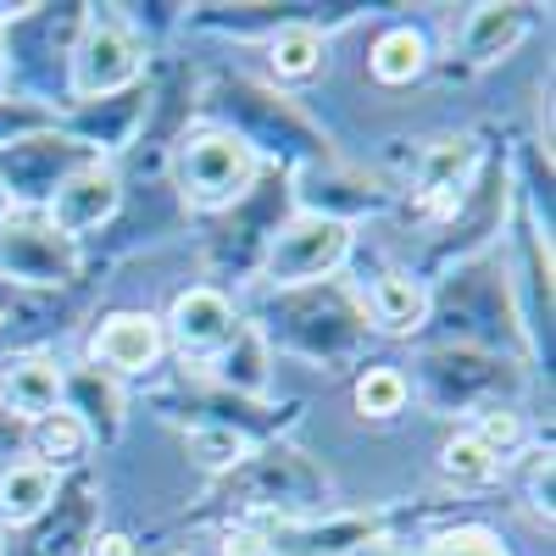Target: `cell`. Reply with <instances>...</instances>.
<instances>
[{
    "label": "cell",
    "mask_w": 556,
    "mask_h": 556,
    "mask_svg": "<svg viewBox=\"0 0 556 556\" xmlns=\"http://www.w3.org/2000/svg\"><path fill=\"white\" fill-rule=\"evenodd\" d=\"M429 323L445 329V345H468V351H490V356H523L529 351V329L513 295L501 256H468L445 273V285L429 290Z\"/></svg>",
    "instance_id": "obj_1"
},
{
    "label": "cell",
    "mask_w": 556,
    "mask_h": 556,
    "mask_svg": "<svg viewBox=\"0 0 556 556\" xmlns=\"http://www.w3.org/2000/svg\"><path fill=\"white\" fill-rule=\"evenodd\" d=\"M256 334L262 345L306 356L317 367H345L374 329H367L362 301L345 295L334 278H323V285H301V290H273Z\"/></svg>",
    "instance_id": "obj_2"
},
{
    "label": "cell",
    "mask_w": 556,
    "mask_h": 556,
    "mask_svg": "<svg viewBox=\"0 0 556 556\" xmlns=\"http://www.w3.org/2000/svg\"><path fill=\"white\" fill-rule=\"evenodd\" d=\"M228 501L256 513V523H301L329 513L334 484L301 445H267L228 473Z\"/></svg>",
    "instance_id": "obj_3"
},
{
    "label": "cell",
    "mask_w": 556,
    "mask_h": 556,
    "mask_svg": "<svg viewBox=\"0 0 556 556\" xmlns=\"http://www.w3.org/2000/svg\"><path fill=\"white\" fill-rule=\"evenodd\" d=\"M406 384L424 395L434 412H490V406H513L523 374L518 362L490 356V351H468V345H429L412 362Z\"/></svg>",
    "instance_id": "obj_4"
},
{
    "label": "cell",
    "mask_w": 556,
    "mask_h": 556,
    "mask_svg": "<svg viewBox=\"0 0 556 556\" xmlns=\"http://www.w3.org/2000/svg\"><path fill=\"white\" fill-rule=\"evenodd\" d=\"M173 178H178V195L184 206L195 212H223V206H240L256 195V178H262V156L245 146L235 128H195L178 139L173 151Z\"/></svg>",
    "instance_id": "obj_5"
},
{
    "label": "cell",
    "mask_w": 556,
    "mask_h": 556,
    "mask_svg": "<svg viewBox=\"0 0 556 556\" xmlns=\"http://www.w3.org/2000/svg\"><path fill=\"white\" fill-rule=\"evenodd\" d=\"M84 12L89 7H23L17 23H0V34H7V96L12 89L34 101L67 96V62Z\"/></svg>",
    "instance_id": "obj_6"
},
{
    "label": "cell",
    "mask_w": 556,
    "mask_h": 556,
    "mask_svg": "<svg viewBox=\"0 0 556 556\" xmlns=\"http://www.w3.org/2000/svg\"><path fill=\"white\" fill-rule=\"evenodd\" d=\"M345 256H351V223L295 212V217H285L267 235V245H262V278H267L273 290L323 285V278H334L345 267Z\"/></svg>",
    "instance_id": "obj_7"
},
{
    "label": "cell",
    "mask_w": 556,
    "mask_h": 556,
    "mask_svg": "<svg viewBox=\"0 0 556 556\" xmlns=\"http://www.w3.org/2000/svg\"><path fill=\"white\" fill-rule=\"evenodd\" d=\"M139 73H146L139 39L106 12H84V28L73 39V62H67V106L112 101L123 89H139Z\"/></svg>",
    "instance_id": "obj_8"
},
{
    "label": "cell",
    "mask_w": 556,
    "mask_h": 556,
    "mask_svg": "<svg viewBox=\"0 0 556 556\" xmlns=\"http://www.w3.org/2000/svg\"><path fill=\"white\" fill-rule=\"evenodd\" d=\"M223 106H228V123L223 128H235L256 156L262 151H285L301 167L329 162V139L306 123V112H295L285 96H273V89H256V84L235 78V84L223 89Z\"/></svg>",
    "instance_id": "obj_9"
},
{
    "label": "cell",
    "mask_w": 556,
    "mask_h": 556,
    "mask_svg": "<svg viewBox=\"0 0 556 556\" xmlns=\"http://www.w3.org/2000/svg\"><path fill=\"white\" fill-rule=\"evenodd\" d=\"M78 240L56 235L39 212L0 217V278L17 290H67L78 285Z\"/></svg>",
    "instance_id": "obj_10"
},
{
    "label": "cell",
    "mask_w": 556,
    "mask_h": 556,
    "mask_svg": "<svg viewBox=\"0 0 556 556\" xmlns=\"http://www.w3.org/2000/svg\"><path fill=\"white\" fill-rule=\"evenodd\" d=\"M96 151H84L73 134L62 128H34L12 146H0V190L12 195V212H45V201L56 195V184L89 162Z\"/></svg>",
    "instance_id": "obj_11"
},
{
    "label": "cell",
    "mask_w": 556,
    "mask_h": 556,
    "mask_svg": "<svg viewBox=\"0 0 556 556\" xmlns=\"http://www.w3.org/2000/svg\"><path fill=\"white\" fill-rule=\"evenodd\" d=\"M123 206V184H117V167L106 156H89L78 162L62 184H56V195L45 201V223L56 228V235L67 240H84V235H96L101 223H112Z\"/></svg>",
    "instance_id": "obj_12"
},
{
    "label": "cell",
    "mask_w": 556,
    "mask_h": 556,
    "mask_svg": "<svg viewBox=\"0 0 556 556\" xmlns=\"http://www.w3.org/2000/svg\"><path fill=\"white\" fill-rule=\"evenodd\" d=\"M262 529H267V556H362L384 540V523L374 513H323Z\"/></svg>",
    "instance_id": "obj_13"
},
{
    "label": "cell",
    "mask_w": 556,
    "mask_h": 556,
    "mask_svg": "<svg viewBox=\"0 0 556 556\" xmlns=\"http://www.w3.org/2000/svg\"><path fill=\"white\" fill-rule=\"evenodd\" d=\"M162 334L190 362H212L228 340L240 334V312L217 285H190V290L173 295V312L162 317Z\"/></svg>",
    "instance_id": "obj_14"
},
{
    "label": "cell",
    "mask_w": 556,
    "mask_h": 556,
    "mask_svg": "<svg viewBox=\"0 0 556 556\" xmlns=\"http://www.w3.org/2000/svg\"><path fill=\"white\" fill-rule=\"evenodd\" d=\"M167 356V334H162V317L156 312H112L101 317V329L89 334V367H101L112 379H139Z\"/></svg>",
    "instance_id": "obj_15"
},
{
    "label": "cell",
    "mask_w": 556,
    "mask_h": 556,
    "mask_svg": "<svg viewBox=\"0 0 556 556\" xmlns=\"http://www.w3.org/2000/svg\"><path fill=\"white\" fill-rule=\"evenodd\" d=\"M295 201H301V212H312V217L351 223V217H362V212H379V206H384V190H379L374 178H362V173H351V167H340V162L329 156V162H312V167L295 173Z\"/></svg>",
    "instance_id": "obj_16"
},
{
    "label": "cell",
    "mask_w": 556,
    "mask_h": 556,
    "mask_svg": "<svg viewBox=\"0 0 556 556\" xmlns=\"http://www.w3.org/2000/svg\"><path fill=\"white\" fill-rule=\"evenodd\" d=\"M96 540V490L89 479H73L67 490H56L51 513L34 523V556H84Z\"/></svg>",
    "instance_id": "obj_17"
},
{
    "label": "cell",
    "mask_w": 556,
    "mask_h": 556,
    "mask_svg": "<svg viewBox=\"0 0 556 556\" xmlns=\"http://www.w3.org/2000/svg\"><path fill=\"white\" fill-rule=\"evenodd\" d=\"M139 117H146V89H123V96H112V101H84V106H67V128L62 134H73L84 151H123L128 139H134V128H139Z\"/></svg>",
    "instance_id": "obj_18"
},
{
    "label": "cell",
    "mask_w": 556,
    "mask_h": 556,
    "mask_svg": "<svg viewBox=\"0 0 556 556\" xmlns=\"http://www.w3.org/2000/svg\"><path fill=\"white\" fill-rule=\"evenodd\" d=\"M362 312H367V329L417 334L429 323V285L412 273H379L362 295Z\"/></svg>",
    "instance_id": "obj_19"
},
{
    "label": "cell",
    "mask_w": 556,
    "mask_h": 556,
    "mask_svg": "<svg viewBox=\"0 0 556 556\" xmlns=\"http://www.w3.org/2000/svg\"><path fill=\"white\" fill-rule=\"evenodd\" d=\"M0 390H7V412L12 424H39V417H51L67 395V379L51 356H23L12 362L7 374H0Z\"/></svg>",
    "instance_id": "obj_20"
},
{
    "label": "cell",
    "mask_w": 556,
    "mask_h": 556,
    "mask_svg": "<svg viewBox=\"0 0 556 556\" xmlns=\"http://www.w3.org/2000/svg\"><path fill=\"white\" fill-rule=\"evenodd\" d=\"M62 379H67L62 406L78 412L84 429L96 434V440H117L123 434V390H117V379L101 374V367H89V362L73 367V374H62Z\"/></svg>",
    "instance_id": "obj_21"
},
{
    "label": "cell",
    "mask_w": 556,
    "mask_h": 556,
    "mask_svg": "<svg viewBox=\"0 0 556 556\" xmlns=\"http://www.w3.org/2000/svg\"><path fill=\"white\" fill-rule=\"evenodd\" d=\"M62 490V473H51L45 462H7L0 468V518L17 523V529H34L45 513H51V501Z\"/></svg>",
    "instance_id": "obj_22"
},
{
    "label": "cell",
    "mask_w": 556,
    "mask_h": 556,
    "mask_svg": "<svg viewBox=\"0 0 556 556\" xmlns=\"http://www.w3.org/2000/svg\"><path fill=\"white\" fill-rule=\"evenodd\" d=\"M201 367L212 374L217 390L240 395V401H262L267 395V345H262V334L251 329V323H240V334Z\"/></svg>",
    "instance_id": "obj_23"
},
{
    "label": "cell",
    "mask_w": 556,
    "mask_h": 556,
    "mask_svg": "<svg viewBox=\"0 0 556 556\" xmlns=\"http://www.w3.org/2000/svg\"><path fill=\"white\" fill-rule=\"evenodd\" d=\"M323 67H329V39H323L317 23L295 17L267 39V73L273 84H312Z\"/></svg>",
    "instance_id": "obj_24"
},
{
    "label": "cell",
    "mask_w": 556,
    "mask_h": 556,
    "mask_svg": "<svg viewBox=\"0 0 556 556\" xmlns=\"http://www.w3.org/2000/svg\"><path fill=\"white\" fill-rule=\"evenodd\" d=\"M523 34H529V12L523 7H473L468 17H462V28H456V51L468 56L473 67H484V62L513 51Z\"/></svg>",
    "instance_id": "obj_25"
},
{
    "label": "cell",
    "mask_w": 556,
    "mask_h": 556,
    "mask_svg": "<svg viewBox=\"0 0 556 556\" xmlns=\"http://www.w3.org/2000/svg\"><path fill=\"white\" fill-rule=\"evenodd\" d=\"M367 73H374V84L384 89H406L429 73V34L412 28V23H390L374 51H367Z\"/></svg>",
    "instance_id": "obj_26"
},
{
    "label": "cell",
    "mask_w": 556,
    "mask_h": 556,
    "mask_svg": "<svg viewBox=\"0 0 556 556\" xmlns=\"http://www.w3.org/2000/svg\"><path fill=\"white\" fill-rule=\"evenodd\" d=\"M89 440H96V434H89V429H84V417H78V412H67V406H56L51 417H39V424H28L34 462H45L51 473L78 468L84 451H89Z\"/></svg>",
    "instance_id": "obj_27"
},
{
    "label": "cell",
    "mask_w": 556,
    "mask_h": 556,
    "mask_svg": "<svg viewBox=\"0 0 556 556\" xmlns=\"http://www.w3.org/2000/svg\"><path fill=\"white\" fill-rule=\"evenodd\" d=\"M406 401H412V384H406V367H395V362L362 367L356 384H351V406H356V417H374V424H390V417H401Z\"/></svg>",
    "instance_id": "obj_28"
},
{
    "label": "cell",
    "mask_w": 556,
    "mask_h": 556,
    "mask_svg": "<svg viewBox=\"0 0 556 556\" xmlns=\"http://www.w3.org/2000/svg\"><path fill=\"white\" fill-rule=\"evenodd\" d=\"M184 451H190V462H201L206 473H235L240 462L251 456V440H245V429L190 424V429H184Z\"/></svg>",
    "instance_id": "obj_29"
},
{
    "label": "cell",
    "mask_w": 556,
    "mask_h": 556,
    "mask_svg": "<svg viewBox=\"0 0 556 556\" xmlns=\"http://www.w3.org/2000/svg\"><path fill=\"white\" fill-rule=\"evenodd\" d=\"M440 468H445V479H451V484L479 490V484H490V479L501 473V462L479 445V434H473V429H456V434L440 445Z\"/></svg>",
    "instance_id": "obj_30"
},
{
    "label": "cell",
    "mask_w": 556,
    "mask_h": 556,
    "mask_svg": "<svg viewBox=\"0 0 556 556\" xmlns=\"http://www.w3.org/2000/svg\"><path fill=\"white\" fill-rule=\"evenodd\" d=\"M362 556H513L490 529H451V534H434L424 551H406V545H390L379 540L374 551H362Z\"/></svg>",
    "instance_id": "obj_31"
},
{
    "label": "cell",
    "mask_w": 556,
    "mask_h": 556,
    "mask_svg": "<svg viewBox=\"0 0 556 556\" xmlns=\"http://www.w3.org/2000/svg\"><path fill=\"white\" fill-rule=\"evenodd\" d=\"M473 434H479V445H484L495 462H501V456H513V451L529 440V429H523V412H518V406H490V412H479Z\"/></svg>",
    "instance_id": "obj_32"
},
{
    "label": "cell",
    "mask_w": 556,
    "mask_h": 556,
    "mask_svg": "<svg viewBox=\"0 0 556 556\" xmlns=\"http://www.w3.org/2000/svg\"><path fill=\"white\" fill-rule=\"evenodd\" d=\"M217 551L223 556H267V529L262 523H228Z\"/></svg>",
    "instance_id": "obj_33"
},
{
    "label": "cell",
    "mask_w": 556,
    "mask_h": 556,
    "mask_svg": "<svg viewBox=\"0 0 556 556\" xmlns=\"http://www.w3.org/2000/svg\"><path fill=\"white\" fill-rule=\"evenodd\" d=\"M84 556H139V545H134V534H123V529H96V540H89Z\"/></svg>",
    "instance_id": "obj_34"
},
{
    "label": "cell",
    "mask_w": 556,
    "mask_h": 556,
    "mask_svg": "<svg viewBox=\"0 0 556 556\" xmlns=\"http://www.w3.org/2000/svg\"><path fill=\"white\" fill-rule=\"evenodd\" d=\"M17 451V424L7 417V424H0V456H12Z\"/></svg>",
    "instance_id": "obj_35"
},
{
    "label": "cell",
    "mask_w": 556,
    "mask_h": 556,
    "mask_svg": "<svg viewBox=\"0 0 556 556\" xmlns=\"http://www.w3.org/2000/svg\"><path fill=\"white\" fill-rule=\"evenodd\" d=\"M0 101H7V34H0Z\"/></svg>",
    "instance_id": "obj_36"
},
{
    "label": "cell",
    "mask_w": 556,
    "mask_h": 556,
    "mask_svg": "<svg viewBox=\"0 0 556 556\" xmlns=\"http://www.w3.org/2000/svg\"><path fill=\"white\" fill-rule=\"evenodd\" d=\"M0 217H12V195L7 190H0Z\"/></svg>",
    "instance_id": "obj_37"
}]
</instances>
